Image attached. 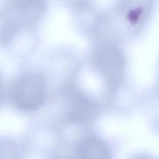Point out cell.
Masks as SVG:
<instances>
[{
    "label": "cell",
    "instance_id": "obj_1",
    "mask_svg": "<svg viewBox=\"0 0 159 159\" xmlns=\"http://www.w3.org/2000/svg\"><path fill=\"white\" fill-rule=\"evenodd\" d=\"M10 105L24 114H33L45 104L48 95V81L39 70L27 68L17 75L7 89Z\"/></svg>",
    "mask_w": 159,
    "mask_h": 159
},
{
    "label": "cell",
    "instance_id": "obj_2",
    "mask_svg": "<svg viewBox=\"0 0 159 159\" xmlns=\"http://www.w3.org/2000/svg\"><path fill=\"white\" fill-rule=\"evenodd\" d=\"M94 40L95 42L90 52L89 63L106 88L113 93L124 82L125 56L117 40L109 37H98Z\"/></svg>",
    "mask_w": 159,
    "mask_h": 159
},
{
    "label": "cell",
    "instance_id": "obj_3",
    "mask_svg": "<svg viewBox=\"0 0 159 159\" xmlns=\"http://www.w3.org/2000/svg\"><path fill=\"white\" fill-rule=\"evenodd\" d=\"M57 94L65 105L68 119L71 122L88 123L99 114L96 102L76 88L74 81L60 85Z\"/></svg>",
    "mask_w": 159,
    "mask_h": 159
},
{
    "label": "cell",
    "instance_id": "obj_4",
    "mask_svg": "<svg viewBox=\"0 0 159 159\" xmlns=\"http://www.w3.org/2000/svg\"><path fill=\"white\" fill-rule=\"evenodd\" d=\"M153 0H120L107 18L116 17L122 30L129 34L140 32L148 19Z\"/></svg>",
    "mask_w": 159,
    "mask_h": 159
},
{
    "label": "cell",
    "instance_id": "obj_5",
    "mask_svg": "<svg viewBox=\"0 0 159 159\" xmlns=\"http://www.w3.org/2000/svg\"><path fill=\"white\" fill-rule=\"evenodd\" d=\"M79 159H111L108 145L100 138L90 135L84 138L78 147Z\"/></svg>",
    "mask_w": 159,
    "mask_h": 159
},
{
    "label": "cell",
    "instance_id": "obj_6",
    "mask_svg": "<svg viewBox=\"0 0 159 159\" xmlns=\"http://www.w3.org/2000/svg\"><path fill=\"white\" fill-rule=\"evenodd\" d=\"M25 148L17 139L0 135V159H24Z\"/></svg>",
    "mask_w": 159,
    "mask_h": 159
},
{
    "label": "cell",
    "instance_id": "obj_7",
    "mask_svg": "<svg viewBox=\"0 0 159 159\" xmlns=\"http://www.w3.org/2000/svg\"><path fill=\"white\" fill-rule=\"evenodd\" d=\"M61 1L75 12L88 5L89 0H61Z\"/></svg>",
    "mask_w": 159,
    "mask_h": 159
},
{
    "label": "cell",
    "instance_id": "obj_8",
    "mask_svg": "<svg viewBox=\"0 0 159 159\" xmlns=\"http://www.w3.org/2000/svg\"><path fill=\"white\" fill-rule=\"evenodd\" d=\"M5 96H6L5 86H4L2 77L0 73V107H1V105L2 102V101H3Z\"/></svg>",
    "mask_w": 159,
    "mask_h": 159
},
{
    "label": "cell",
    "instance_id": "obj_9",
    "mask_svg": "<svg viewBox=\"0 0 159 159\" xmlns=\"http://www.w3.org/2000/svg\"><path fill=\"white\" fill-rule=\"evenodd\" d=\"M157 89L158 94H159V76H158V83H157Z\"/></svg>",
    "mask_w": 159,
    "mask_h": 159
},
{
    "label": "cell",
    "instance_id": "obj_10",
    "mask_svg": "<svg viewBox=\"0 0 159 159\" xmlns=\"http://www.w3.org/2000/svg\"><path fill=\"white\" fill-rule=\"evenodd\" d=\"M137 159H151V158H147V157H140V158H138Z\"/></svg>",
    "mask_w": 159,
    "mask_h": 159
}]
</instances>
